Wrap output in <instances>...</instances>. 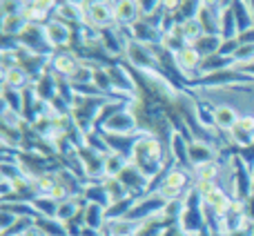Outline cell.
Returning a JSON list of instances; mask_svg holds the SVG:
<instances>
[{
  "label": "cell",
  "instance_id": "cell-1",
  "mask_svg": "<svg viewBox=\"0 0 254 236\" xmlns=\"http://www.w3.org/2000/svg\"><path fill=\"white\" fill-rule=\"evenodd\" d=\"M170 149L167 143L161 140L158 136L147 134V131H140L138 140L134 145V154H131V163L147 176L149 180H154L170 163Z\"/></svg>",
  "mask_w": 254,
  "mask_h": 236
},
{
  "label": "cell",
  "instance_id": "cell-2",
  "mask_svg": "<svg viewBox=\"0 0 254 236\" xmlns=\"http://www.w3.org/2000/svg\"><path fill=\"white\" fill-rule=\"evenodd\" d=\"M80 7H83L85 13V25L98 27V29L116 27L114 2H110V0H83Z\"/></svg>",
  "mask_w": 254,
  "mask_h": 236
},
{
  "label": "cell",
  "instance_id": "cell-3",
  "mask_svg": "<svg viewBox=\"0 0 254 236\" xmlns=\"http://www.w3.org/2000/svg\"><path fill=\"white\" fill-rule=\"evenodd\" d=\"M125 58H127V62H129L131 69L161 71V62H158V56H156V52H154V47L138 43V40H129V43H127Z\"/></svg>",
  "mask_w": 254,
  "mask_h": 236
},
{
  "label": "cell",
  "instance_id": "cell-4",
  "mask_svg": "<svg viewBox=\"0 0 254 236\" xmlns=\"http://www.w3.org/2000/svg\"><path fill=\"white\" fill-rule=\"evenodd\" d=\"M98 131H105V134H121V136L138 134L140 125H138V116H136L134 107H127V110L119 112L116 116H112Z\"/></svg>",
  "mask_w": 254,
  "mask_h": 236
},
{
  "label": "cell",
  "instance_id": "cell-5",
  "mask_svg": "<svg viewBox=\"0 0 254 236\" xmlns=\"http://www.w3.org/2000/svg\"><path fill=\"white\" fill-rule=\"evenodd\" d=\"M43 27H45V36H47L52 49H63L65 52L71 45V40H74V27L58 20V18H49Z\"/></svg>",
  "mask_w": 254,
  "mask_h": 236
},
{
  "label": "cell",
  "instance_id": "cell-6",
  "mask_svg": "<svg viewBox=\"0 0 254 236\" xmlns=\"http://www.w3.org/2000/svg\"><path fill=\"white\" fill-rule=\"evenodd\" d=\"M221 223H223V232L228 236L246 230L248 225L252 223L250 216H248V210H246V201H234L232 207L221 216Z\"/></svg>",
  "mask_w": 254,
  "mask_h": 236
},
{
  "label": "cell",
  "instance_id": "cell-7",
  "mask_svg": "<svg viewBox=\"0 0 254 236\" xmlns=\"http://www.w3.org/2000/svg\"><path fill=\"white\" fill-rule=\"evenodd\" d=\"M80 67V56L74 54L71 49H65V52H56L52 56V62H49V71L54 76H58L61 80H67L76 69Z\"/></svg>",
  "mask_w": 254,
  "mask_h": 236
},
{
  "label": "cell",
  "instance_id": "cell-8",
  "mask_svg": "<svg viewBox=\"0 0 254 236\" xmlns=\"http://www.w3.org/2000/svg\"><path fill=\"white\" fill-rule=\"evenodd\" d=\"M228 140L239 149H246L254 145V116L246 114L237 120V125L228 131Z\"/></svg>",
  "mask_w": 254,
  "mask_h": 236
},
{
  "label": "cell",
  "instance_id": "cell-9",
  "mask_svg": "<svg viewBox=\"0 0 254 236\" xmlns=\"http://www.w3.org/2000/svg\"><path fill=\"white\" fill-rule=\"evenodd\" d=\"M167 149H170V158L176 165L194 174V167H192V163H190V138L188 136L179 134V131H172L170 140H167Z\"/></svg>",
  "mask_w": 254,
  "mask_h": 236
},
{
  "label": "cell",
  "instance_id": "cell-10",
  "mask_svg": "<svg viewBox=\"0 0 254 236\" xmlns=\"http://www.w3.org/2000/svg\"><path fill=\"white\" fill-rule=\"evenodd\" d=\"M114 18H116V27H127L140 20V11L136 0H116L114 2Z\"/></svg>",
  "mask_w": 254,
  "mask_h": 236
},
{
  "label": "cell",
  "instance_id": "cell-11",
  "mask_svg": "<svg viewBox=\"0 0 254 236\" xmlns=\"http://www.w3.org/2000/svg\"><path fill=\"white\" fill-rule=\"evenodd\" d=\"M216 161V149L212 147L210 143H201V140H190V163L192 167L207 165V163Z\"/></svg>",
  "mask_w": 254,
  "mask_h": 236
},
{
  "label": "cell",
  "instance_id": "cell-12",
  "mask_svg": "<svg viewBox=\"0 0 254 236\" xmlns=\"http://www.w3.org/2000/svg\"><path fill=\"white\" fill-rule=\"evenodd\" d=\"M239 118H241V116H239V112H237V107H234V105L219 103V105L214 107V127L219 131H225V134H228V131L237 125Z\"/></svg>",
  "mask_w": 254,
  "mask_h": 236
},
{
  "label": "cell",
  "instance_id": "cell-13",
  "mask_svg": "<svg viewBox=\"0 0 254 236\" xmlns=\"http://www.w3.org/2000/svg\"><path fill=\"white\" fill-rule=\"evenodd\" d=\"M2 85H7L11 89H27L29 85H34V80H31V74L25 67L16 65L9 67V69H2Z\"/></svg>",
  "mask_w": 254,
  "mask_h": 236
},
{
  "label": "cell",
  "instance_id": "cell-14",
  "mask_svg": "<svg viewBox=\"0 0 254 236\" xmlns=\"http://www.w3.org/2000/svg\"><path fill=\"white\" fill-rule=\"evenodd\" d=\"M83 225L103 232L107 225V210L103 205H96V203H87L83 210Z\"/></svg>",
  "mask_w": 254,
  "mask_h": 236
},
{
  "label": "cell",
  "instance_id": "cell-15",
  "mask_svg": "<svg viewBox=\"0 0 254 236\" xmlns=\"http://www.w3.org/2000/svg\"><path fill=\"white\" fill-rule=\"evenodd\" d=\"M232 203H234V198L230 196V192L228 189H223V187H219L216 192H212L207 198H203V205L210 207L216 216H223L225 212L232 207Z\"/></svg>",
  "mask_w": 254,
  "mask_h": 236
},
{
  "label": "cell",
  "instance_id": "cell-16",
  "mask_svg": "<svg viewBox=\"0 0 254 236\" xmlns=\"http://www.w3.org/2000/svg\"><path fill=\"white\" fill-rule=\"evenodd\" d=\"M83 198L87 203H96V205H103L107 207L112 205L110 196H107L105 187H103V180H94V183H85V189H83Z\"/></svg>",
  "mask_w": 254,
  "mask_h": 236
},
{
  "label": "cell",
  "instance_id": "cell-17",
  "mask_svg": "<svg viewBox=\"0 0 254 236\" xmlns=\"http://www.w3.org/2000/svg\"><path fill=\"white\" fill-rule=\"evenodd\" d=\"M219 34L223 40L239 38V25H237V16H234V11H232V4H230V7H223V11H221Z\"/></svg>",
  "mask_w": 254,
  "mask_h": 236
},
{
  "label": "cell",
  "instance_id": "cell-18",
  "mask_svg": "<svg viewBox=\"0 0 254 236\" xmlns=\"http://www.w3.org/2000/svg\"><path fill=\"white\" fill-rule=\"evenodd\" d=\"M194 47H196V52L201 54L203 58L214 56V54H219L221 47H223V38H221L219 34H205L203 38H198L196 43H194Z\"/></svg>",
  "mask_w": 254,
  "mask_h": 236
},
{
  "label": "cell",
  "instance_id": "cell-19",
  "mask_svg": "<svg viewBox=\"0 0 254 236\" xmlns=\"http://www.w3.org/2000/svg\"><path fill=\"white\" fill-rule=\"evenodd\" d=\"M27 27H29V22L22 16H2V22H0L2 36H11V38H18Z\"/></svg>",
  "mask_w": 254,
  "mask_h": 236
},
{
  "label": "cell",
  "instance_id": "cell-20",
  "mask_svg": "<svg viewBox=\"0 0 254 236\" xmlns=\"http://www.w3.org/2000/svg\"><path fill=\"white\" fill-rule=\"evenodd\" d=\"M127 163H129V158L121 156L116 152L105 154V178H119L121 172L127 167Z\"/></svg>",
  "mask_w": 254,
  "mask_h": 236
},
{
  "label": "cell",
  "instance_id": "cell-21",
  "mask_svg": "<svg viewBox=\"0 0 254 236\" xmlns=\"http://www.w3.org/2000/svg\"><path fill=\"white\" fill-rule=\"evenodd\" d=\"M103 187H105V192H107V196H110L112 205L131 196V194L127 192V187L123 185V180H121V178H103Z\"/></svg>",
  "mask_w": 254,
  "mask_h": 236
},
{
  "label": "cell",
  "instance_id": "cell-22",
  "mask_svg": "<svg viewBox=\"0 0 254 236\" xmlns=\"http://www.w3.org/2000/svg\"><path fill=\"white\" fill-rule=\"evenodd\" d=\"M181 34H183V38L188 40V45H194L198 38L205 36V29H203L198 18H188V20L181 22Z\"/></svg>",
  "mask_w": 254,
  "mask_h": 236
},
{
  "label": "cell",
  "instance_id": "cell-23",
  "mask_svg": "<svg viewBox=\"0 0 254 236\" xmlns=\"http://www.w3.org/2000/svg\"><path fill=\"white\" fill-rule=\"evenodd\" d=\"M34 207H36V212H38V219H56L58 201H54L52 196H36Z\"/></svg>",
  "mask_w": 254,
  "mask_h": 236
},
{
  "label": "cell",
  "instance_id": "cell-24",
  "mask_svg": "<svg viewBox=\"0 0 254 236\" xmlns=\"http://www.w3.org/2000/svg\"><path fill=\"white\" fill-rule=\"evenodd\" d=\"M36 223H38L49 236H67L65 223H63V221H58V219H38Z\"/></svg>",
  "mask_w": 254,
  "mask_h": 236
},
{
  "label": "cell",
  "instance_id": "cell-25",
  "mask_svg": "<svg viewBox=\"0 0 254 236\" xmlns=\"http://www.w3.org/2000/svg\"><path fill=\"white\" fill-rule=\"evenodd\" d=\"M27 2L29 0H0V11L2 16H20Z\"/></svg>",
  "mask_w": 254,
  "mask_h": 236
},
{
  "label": "cell",
  "instance_id": "cell-26",
  "mask_svg": "<svg viewBox=\"0 0 254 236\" xmlns=\"http://www.w3.org/2000/svg\"><path fill=\"white\" fill-rule=\"evenodd\" d=\"M18 219H20L18 214H13V212H9V210H4V207H2V212H0V234H2V236L7 234L9 230L18 223Z\"/></svg>",
  "mask_w": 254,
  "mask_h": 236
},
{
  "label": "cell",
  "instance_id": "cell-27",
  "mask_svg": "<svg viewBox=\"0 0 254 236\" xmlns=\"http://www.w3.org/2000/svg\"><path fill=\"white\" fill-rule=\"evenodd\" d=\"M194 187H196V192L201 194L203 198H207L212 192H216V189L221 187L219 180H207V178H201V180H194Z\"/></svg>",
  "mask_w": 254,
  "mask_h": 236
},
{
  "label": "cell",
  "instance_id": "cell-28",
  "mask_svg": "<svg viewBox=\"0 0 254 236\" xmlns=\"http://www.w3.org/2000/svg\"><path fill=\"white\" fill-rule=\"evenodd\" d=\"M31 4H34L38 11H43L45 16H49L52 11H56V7L61 2H58V0H31Z\"/></svg>",
  "mask_w": 254,
  "mask_h": 236
},
{
  "label": "cell",
  "instance_id": "cell-29",
  "mask_svg": "<svg viewBox=\"0 0 254 236\" xmlns=\"http://www.w3.org/2000/svg\"><path fill=\"white\" fill-rule=\"evenodd\" d=\"M181 2L183 0H161V9L167 13H176L181 9Z\"/></svg>",
  "mask_w": 254,
  "mask_h": 236
},
{
  "label": "cell",
  "instance_id": "cell-30",
  "mask_svg": "<svg viewBox=\"0 0 254 236\" xmlns=\"http://www.w3.org/2000/svg\"><path fill=\"white\" fill-rule=\"evenodd\" d=\"M22 236H49V234L45 232V230L40 228L38 223H34V225H31L29 230H27V232H22Z\"/></svg>",
  "mask_w": 254,
  "mask_h": 236
},
{
  "label": "cell",
  "instance_id": "cell-31",
  "mask_svg": "<svg viewBox=\"0 0 254 236\" xmlns=\"http://www.w3.org/2000/svg\"><path fill=\"white\" fill-rule=\"evenodd\" d=\"M239 40H241V45H254V27L243 31V34H239Z\"/></svg>",
  "mask_w": 254,
  "mask_h": 236
},
{
  "label": "cell",
  "instance_id": "cell-32",
  "mask_svg": "<svg viewBox=\"0 0 254 236\" xmlns=\"http://www.w3.org/2000/svg\"><path fill=\"white\" fill-rule=\"evenodd\" d=\"M80 236H103V232H98V230H94V228H87V225H83V232H80Z\"/></svg>",
  "mask_w": 254,
  "mask_h": 236
}]
</instances>
